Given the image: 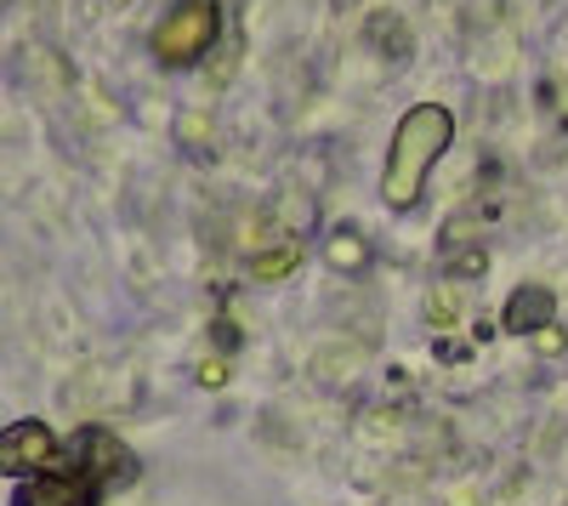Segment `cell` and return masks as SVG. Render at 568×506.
Masks as SVG:
<instances>
[{"mask_svg":"<svg viewBox=\"0 0 568 506\" xmlns=\"http://www.w3.org/2000/svg\"><path fill=\"white\" fill-rule=\"evenodd\" d=\"M455 143V109L444 103H415L409 114H398L393 143H387V165H382V200L387 211H409L426 194V176L449 154Z\"/></svg>","mask_w":568,"mask_h":506,"instance_id":"1","label":"cell"},{"mask_svg":"<svg viewBox=\"0 0 568 506\" xmlns=\"http://www.w3.org/2000/svg\"><path fill=\"white\" fill-rule=\"evenodd\" d=\"M216 34H222V7H216V0H176V7L154 23L149 52L165 69H194L216 45Z\"/></svg>","mask_w":568,"mask_h":506,"instance_id":"2","label":"cell"},{"mask_svg":"<svg viewBox=\"0 0 568 506\" xmlns=\"http://www.w3.org/2000/svg\"><path fill=\"white\" fill-rule=\"evenodd\" d=\"M103 495H109V484L63 449L58 467H45V473H34L12 489V506H98Z\"/></svg>","mask_w":568,"mask_h":506,"instance_id":"3","label":"cell"},{"mask_svg":"<svg viewBox=\"0 0 568 506\" xmlns=\"http://www.w3.org/2000/svg\"><path fill=\"white\" fill-rule=\"evenodd\" d=\"M63 462V444L52 438V427L45 422H12L7 433H0V467L18 473V478H34L45 467Z\"/></svg>","mask_w":568,"mask_h":506,"instance_id":"4","label":"cell"},{"mask_svg":"<svg viewBox=\"0 0 568 506\" xmlns=\"http://www.w3.org/2000/svg\"><path fill=\"white\" fill-rule=\"evenodd\" d=\"M551 313H557V296H551L546 285H517V291L506 296L500 325H506L511 336H535V331L551 325Z\"/></svg>","mask_w":568,"mask_h":506,"instance_id":"5","label":"cell"},{"mask_svg":"<svg viewBox=\"0 0 568 506\" xmlns=\"http://www.w3.org/2000/svg\"><path fill=\"white\" fill-rule=\"evenodd\" d=\"M296 256H302L296 245H284L278 256H256V280H284V273L296 267Z\"/></svg>","mask_w":568,"mask_h":506,"instance_id":"6","label":"cell"}]
</instances>
